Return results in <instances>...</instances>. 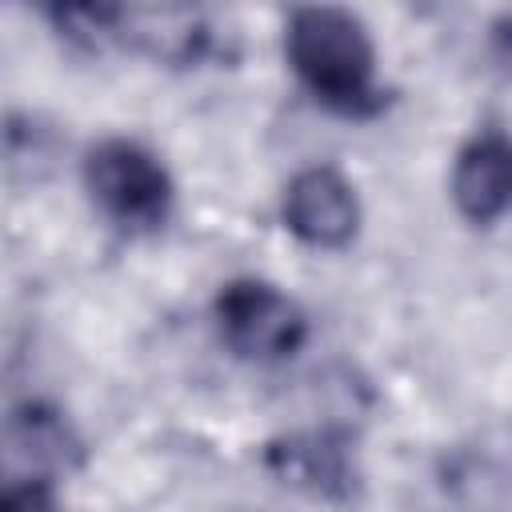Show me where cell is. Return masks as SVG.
Listing matches in <instances>:
<instances>
[{
    "label": "cell",
    "mask_w": 512,
    "mask_h": 512,
    "mask_svg": "<svg viewBox=\"0 0 512 512\" xmlns=\"http://www.w3.org/2000/svg\"><path fill=\"white\" fill-rule=\"evenodd\" d=\"M284 56L296 80L328 108L352 120L376 116L384 92L376 80V44L348 8H296L284 24Z\"/></svg>",
    "instance_id": "obj_1"
},
{
    "label": "cell",
    "mask_w": 512,
    "mask_h": 512,
    "mask_svg": "<svg viewBox=\"0 0 512 512\" xmlns=\"http://www.w3.org/2000/svg\"><path fill=\"white\" fill-rule=\"evenodd\" d=\"M84 188L92 204L128 232H152L172 212V176L164 160L124 136H108L88 148Z\"/></svg>",
    "instance_id": "obj_2"
},
{
    "label": "cell",
    "mask_w": 512,
    "mask_h": 512,
    "mask_svg": "<svg viewBox=\"0 0 512 512\" xmlns=\"http://www.w3.org/2000/svg\"><path fill=\"white\" fill-rule=\"evenodd\" d=\"M216 328L224 344L256 364L288 360L308 340L304 308L268 280H228L216 296Z\"/></svg>",
    "instance_id": "obj_3"
},
{
    "label": "cell",
    "mask_w": 512,
    "mask_h": 512,
    "mask_svg": "<svg viewBox=\"0 0 512 512\" xmlns=\"http://www.w3.org/2000/svg\"><path fill=\"white\" fill-rule=\"evenodd\" d=\"M284 228L320 252L348 248L360 232V200L352 180L332 164L296 172L284 188Z\"/></svg>",
    "instance_id": "obj_4"
},
{
    "label": "cell",
    "mask_w": 512,
    "mask_h": 512,
    "mask_svg": "<svg viewBox=\"0 0 512 512\" xmlns=\"http://www.w3.org/2000/svg\"><path fill=\"white\" fill-rule=\"evenodd\" d=\"M452 204L468 224H496L512 208V140L496 128L476 132L452 164Z\"/></svg>",
    "instance_id": "obj_5"
},
{
    "label": "cell",
    "mask_w": 512,
    "mask_h": 512,
    "mask_svg": "<svg viewBox=\"0 0 512 512\" xmlns=\"http://www.w3.org/2000/svg\"><path fill=\"white\" fill-rule=\"evenodd\" d=\"M268 468L292 484L304 488L312 496L324 500H344L356 488V468L352 456L344 448V440L328 436V432H308V436H288L280 444L268 448Z\"/></svg>",
    "instance_id": "obj_6"
},
{
    "label": "cell",
    "mask_w": 512,
    "mask_h": 512,
    "mask_svg": "<svg viewBox=\"0 0 512 512\" xmlns=\"http://www.w3.org/2000/svg\"><path fill=\"white\" fill-rule=\"evenodd\" d=\"M120 36L168 64L200 60V52L208 48L200 16L184 8H120Z\"/></svg>",
    "instance_id": "obj_7"
},
{
    "label": "cell",
    "mask_w": 512,
    "mask_h": 512,
    "mask_svg": "<svg viewBox=\"0 0 512 512\" xmlns=\"http://www.w3.org/2000/svg\"><path fill=\"white\" fill-rule=\"evenodd\" d=\"M0 512H60V504H56V492L48 480L28 476V480H12L4 488Z\"/></svg>",
    "instance_id": "obj_8"
}]
</instances>
